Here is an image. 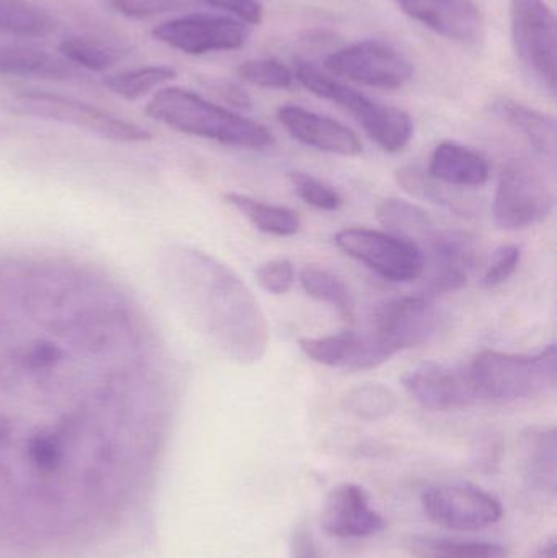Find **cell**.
Masks as SVG:
<instances>
[{"label": "cell", "instance_id": "74e56055", "mask_svg": "<svg viewBox=\"0 0 557 558\" xmlns=\"http://www.w3.org/2000/svg\"><path fill=\"white\" fill-rule=\"evenodd\" d=\"M291 558H323L310 527L298 526L291 536Z\"/></svg>", "mask_w": 557, "mask_h": 558}, {"label": "cell", "instance_id": "d6986e66", "mask_svg": "<svg viewBox=\"0 0 557 558\" xmlns=\"http://www.w3.org/2000/svg\"><path fill=\"white\" fill-rule=\"evenodd\" d=\"M522 472L529 488L555 497L557 487V433L555 426H532L520 438Z\"/></svg>", "mask_w": 557, "mask_h": 558}, {"label": "cell", "instance_id": "7402d4cb", "mask_svg": "<svg viewBox=\"0 0 557 558\" xmlns=\"http://www.w3.org/2000/svg\"><path fill=\"white\" fill-rule=\"evenodd\" d=\"M0 74L15 77L69 81L78 77V69L64 58L26 48V46H0Z\"/></svg>", "mask_w": 557, "mask_h": 558}, {"label": "cell", "instance_id": "44dd1931", "mask_svg": "<svg viewBox=\"0 0 557 558\" xmlns=\"http://www.w3.org/2000/svg\"><path fill=\"white\" fill-rule=\"evenodd\" d=\"M494 113L510 128L522 134L533 153L555 170L556 120L542 111L533 110L513 100H500L494 105Z\"/></svg>", "mask_w": 557, "mask_h": 558}, {"label": "cell", "instance_id": "8d00e7d4", "mask_svg": "<svg viewBox=\"0 0 557 558\" xmlns=\"http://www.w3.org/2000/svg\"><path fill=\"white\" fill-rule=\"evenodd\" d=\"M202 2L232 13L235 19L249 23V25H261L265 15L261 0H202Z\"/></svg>", "mask_w": 557, "mask_h": 558}, {"label": "cell", "instance_id": "ffe728a7", "mask_svg": "<svg viewBox=\"0 0 557 558\" xmlns=\"http://www.w3.org/2000/svg\"><path fill=\"white\" fill-rule=\"evenodd\" d=\"M428 173L451 186H483L489 182L491 167L476 150L447 141L435 147Z\"/></svg>", "mask_w": 557, "mask_h": 558}, {"label": "cell", "instance_id": "d590c367", "mask_svg": "<svg viewBox=\"0 0 557 558\" xmlns=\"http://www.w3.org/2000/svg\"><path fill=\"white\" fill-rule=\"evenodd\" d=\"M257 281L270 294H287L294 284V267L287 258L267 262L257 268Z\"/></svg>", "mask_w": 557, "mask_h": 558}, {"label": "cell", "instance_id": "8992f818", "mask_svg": "<svg viewBox=\"0 0 557 558\" xmlns=\"http://www.w3.org/2000/svg\"><path fill=\"white\" fill-rule=\"evenodd\" d=\"M334 241L343 254L388 281L411 282L424 275V252L408 239L373 229L347 228L337 232Z\"/></svg>", "mask_w": 557, "mask_h": 558}, {"label": "cell", "instance_id": "6da1fadb", "mask_svg": "<svg viewBox=\"0 0 557 558\" xmlns=\"http://www.w3.org/2000/svg\"><path fill=\"white\" fill-rule=\"evenodd\" d=\"M159 270L185 320L222 356L245 366L265 356L270 344L267 315L228 265L198 248L170 245Z\"/></svg>", "mask_w": 557, "mask_h": 558}, {"label": "cell", "instance_id": "836d02e7", "mask_svg": "<svg viewBox=\"0 0 557 558\" xmlns=\"http://www.w3.org/2000/svg\"><path fill=\"white\" fill-rule=\"evenodd\" d=\"M520 260H522V247L520 245L510 244L502 245L497 248L491 258V264L487 265L484 271L483 284L486 288H497L504 284L519 268Z\"/></svg>", "mask_w": 557, "mask_h": 558}, {"label": "cell", "instance_id": "d6a6232c", "mask_svg": "<svg viewBox=\"0 0 557 558\" xmlns=\"http://www.w3.org/2000/svg\"><path fill=\"white\" fill-rule=\"evenodd\" d=\"M290 182L296 195L313 208L320 211H337L342 206L340 193L310 173H290Z\"/></svg>", "mask_w": 557, "mask_h": 558}, {"label": "cell", "instance_id": "e0dca14e", "mask_svg": "<svg viewBox=\"0 0 557 558\" xmlns=\"http://www.w3.org/2000/svg\"><path fill=\"white\" fill-rule=\"evenodd\" d=\"M278 121L294 140L320 153L343 157L362 154L360 137L349 126L332 118L287 105L278 110Z\"/></svg>", "mask_w": 557, "mask_h": 558}, {"label": "cell", "instance_id": "277c9868", "mask_svg": "<svg viewBox=\"0 0 557 558\" xmlns=\"http://www.w3.org/2000/svg\"><path fill=\"white\" fill-rule=\"evenodd\" d=\"M294 78L311 94L349 111L385 153H401L411 143L414 124L405 111L372 100L306 62H298Z\"/></svg>", "mask_w": 557, "mask_h": 558}, {"label": "cell", "instance_id": "1f68e13d", "mask_svg": "<svg viewBox=\"0 0 557 558\" xmlns=\"http://www.w3.org/2000/svg\"><path fill=\"white\" fill-rule=\"evenodd\" d=\"M242 81L265 88H288L293 85L294 72L278 59H252L238 68Z\"/></svg>", "mask_w": 557, "mask_h": 558}, {"label": "cell", "instance_id": "f1b7e54d", "mask_svg": "<svg viewBox=\"0 0 557 558\" xmlns=\"http://www.w3.org/2000/svg\"><path fill=\"white\" fill-rule=\"evenodd\" d=\"M342 405L356 418L378 422V420L388 418L395 412L398 407V397L383 384H365L349 390L343 396Z\"/></svg>", "mask_w": 557, "mask_h": 558}, {"label": "cell", "instance_id": "ac0fdd59", "mask_svg": "<svg viewBox=\"0 0 557 558\" xmlns=\"http://www.w3.org/2000/svg\"><path fill=\"white\" fill-rule=\"evenodd\" d=\"M323 527L330 536L356 539L379 533L385 520L370 507L368 495L356 484L334 488L323 511Z\"/></svg>", "mask_w": 557, "mask_h": 558}, {"label": "cell", "instance_id": "4fadbf2b", "mask_svg": "<svg viewBox=\"0 0 557 558\" xmlns=\"http://www.w3.org/2000/svg\"><path fill=\"white\" fill-rule=\"evenodd\" d=\"M412 399L431 412H450L477 403L476 389L467 367L422 363L402 376Z\"/></svg>", "mask_w": 557, "mask_h": 558}, {"label": "cell", "instance_id": "7c38bea8", "mask_svg": "<svg viewBox=\"0 0 557 558\" xmlns=\"http://www.w3.org/2000/svg\"><path fill=\"white\" fill-rule=\"evenodd\" d=\"M422 507L434 523L453 531H481L502 518L499 500L470 484L435 485L422 494Z\"/></svg>", "mask_w": 557, "mask_h": 558}, {"label": "cell", "instance_id": "5bb4252c", "mask_svg": "<svg viewBox=\"0 0 557 558\" xmlns=\"http://www.w3.org/2000/svg\"><path fill=\"white\" fill-rule=\"evenodd\" d=\"M425 298H437L458 291L467 284L477 265V247L473 235L463 231H435L428 239Z\"/></svg>", "mask_w": 557, "mask_h": 558}, {"label": "cell", "instance_id": "cb8c5ba5", "mask_svg": "<svg viewBox=\"0 0 557 558\" xmlns=\"http://www.w3.org/2000/svg\"><path fill=\"white\" fill-rule=\"evenodd\" d=\"M376 218L392 235L408 239L419 245L435 234V225L428 213L405 199L388 198L376 209Z\"/></svg>", "mask_w": 557, "mask_h": 558}, {"label": "cell", "instance_id": "4316f807", "mask_svg": "<svg viewBox=\"0 0 557 558\" xmlns=\"http://www.w3.org/2000/svg\"><path fill=\"white\" fill-rule=\"evenodd\" d=\"M300 282L304 292L319 302L337 308L343 320L353 322L355 317V302L352 292L343 279L319 267H304L301 270Z\"/></svg>", "mask_w": 557, "mask_h": 558}, {"label": "cell", "instance_id": "ab89813d", "mask_svg": "<svg viewBox=\"0 0 557 558\" xmlns=\"http://www.w3.org/2000/svg\"><path fill=\"white\" fill-rule=\"evenodd\" d=\"M557 557V543L555 537L546 541L538 550V558H556Z\"/></svg>", "mask_w": 557, "mask_h": 558}, {"label": "cell", "instance_id": "30bf717a", "mask_svg": "<svg viewBox=\"0 0 557 558\" xmlns=\"http://www.w3.org/2000/svg\"><path fill=\"white\" fill-rule=\"evenodd\" d=\"M326 68L340 77L385 90L404 87L414 75V68L404 54L372 39L332 52L326 59Z\"/></svg>", "mask_w": 557, "mask_h": 558}, {"label": "cell", "instance_id": "3957f363", "mask_svg": "<svg viewBox=\"0 0 557 558\" xmlns=\"http://www.w3.org/2000/svg\"><path fill=\"white\" fill-rule=\"evenodd\" d=\"M468 369L477 402L535 399L556 387L557 348L549 344L535 354L483 350L473 357Z\"/></svg>", "mask_w": 557, "mask_h": 558}, {"label": "cell", "instance_id": "e575fe53", "mask_svg": "<svg viewBox=\"0 0 557 558\" xmlns=\"http://www.w3.org/2000/svg\"><path fill=\"white\" fill-rule=\"evenodd\" d=\"M111 9L130 19H150L185 9L189 0H108Z\"/></svg>", "mask_w": 557, "mask_h": 558}, {"label": "cell", "instance_id": "ba28073f", "mask_svg": "<svg viewBox=\"0 0 557 558\" xmlns=\"http://www.w3.org/2000/svg\"><path fill=\"white\" fill-rule=\"evenodd\" d=\"M512 39L517 54L540 84L556 94V16L546 0H512Z\"/></svg>", "mask_w": 557, "mask_h": 558}, {"label": "cell", "instance_id": "9c48e42d", "mask_svg": "<svg viewBox=\"0 0 557 558\" xmlns=\"http://www.w3.org/2000/svg\"><path fill=\"white\" fill-rule=\"evenodd\" d=\"M249 35V25L222 13H190L153 29L157 41L192 56L241 48Z\"/></svg>", "mask_w": 557, "mask_h": 558}, {"label": "cell", "instance_id": "5b68a950", "mask_svg": "<svg viewBox=\"0 0 557 558\" xmlns=\"http://www.w3.org/2000/svg\"><path fill=\"white\" fill-rule=\"evenodd\" d=\"M555 202V189L535 163L509 160L497 182L494 221L507 231L532 228L552 215Z\"/></svg>", "mask_w": 557, "mask_h": 558}, {"label": "cell", "instance_id": "f35d334b", "mask_svg": "<svg viewBox=\"0 0 557 558\" xmlns=\"http://www.w3.org/2000/svg\"><path fill=\"white\" fill-rule=\"evenodd\" d=\"M216 92L232 107L241 108V110L251 108V97L238 85L229 84V82H219V84H216Z\"/></svg>", "mask_w": 557, "mask_h": 558}, {"label": "cell", "instance_id": "d4e9b609", "mask_svg": "<svg viewBox=\"0 0 557 558\" xmlns=\"http://www.w3.org/2000/svg\"><path fill=\"white\" fill-rule=\"evenodd\" d=\"M405 550L417 558H506L507 550L499 544L476 541L444 539V537H411Z\"/></svg>", "mask_w": 557, "mask_h": 558}, {"label": "cell", "instance_id": "484cf974", "mask_svg": "<svg viewBox=\"0 0 557 558\" xmlns=\"http://www.w3.org/2000/svg\"><path fill=\"white\" fill-rule=\"evenodd\" d=\"M56 23L46 10L26 0H0V32L23 38H45Z\"/></svg>", "mask_w": 557, "mask_h": 558}, {"label": "cell", "instance_id": "2e32d148", "mask_svg": "<svg viewBox=\"0 0 557 558\" xmlns=\"http://www.w3.org/2000/svg\"><path fill=\"white\" fill-rule=\"evenodd\" d=\"M415 22L451 41L476 43L483 35V15L473 0H395Z\"/></svg>", "mask_w": 557, "mask_h": 558}, {"label": "cell", "instance_id": "f546056e", "mask_svg": "<svg viewBox=\"0 0 557 558\" xmlns=\"http://www.w3.org/2000/svg\"><path fill=\"white\" fill-rule=\"evenodd\" d=\"M59 52L65 61L71 62L75 68L94 72L108 71L118 61L117 51L97 39H64L59 45Z\"/></svg>", "mask_w": 557, "mask_h": 558}, {"label": "cell", "instance_id": "4dcf8cb0", "mask_svg": "<svg viewBox=\"0 0 557 558\" xmlns=\"http://www.w3.org/2000/svg\"><path fill=\"white\" fill-rule=\"evenodd\" d=\"M396 182L409 195L424 202L434 203V205L445 206V208L457 209L458 202L450 198L447 190L435 180L431 173L422 170L421 167L405 166L396 170Z\"/></svg>", "mask_w": 557, "mask_h": 558}, {"label": "cell", "instance_id": "8fae6325", "mask_svg": "<svg viewBox=\"0 0 557 558\" xmlns=\"http://www.w3.org/2000/svg\"><path fill=\"white\" fill-rule=\"evenodd\" d=\"M441 322V312L431 298L408 295L382 305L370 330L395 356L431 341L440 331Z\"/></svg>", "mask_w": 557, "mask_h": 558}, {"label": "cell", "instance_id": "52a82bcc", "mask_svg": "<svg viewBox=\"0 0 557 558\" xmlns=\"http://www.w3.org/2000/svg\"><path fill=\"white\" fill-rule=\"evenodd\" d=\"M13 110L28 117L82 128L88 133L114 143H144L150 140L149 131L133 121L123 120L84 101L59 97V95L43 94V92L19 95L13 100Z\"/></svg>", "mask_w": 557, "mask_h": 558}, {"label": "cell", "instance_id": "83f0119b", "mask_svg": "<svg viewBox=\"0 0 557 558\" xmlns=\"http://www.w3.org/2000/svg\"><path fill=\"white\" fill-rule=\"evenodd\" d=\"M177 77L175 69L169 65H144L131 71L118 72L105 78L108 90L124 100H140L154 88L162 87Z\"/></svg>", "mask_w": 557, "mask_h": 558}, {"label": "cell", "instance_id": "9a60e30c", "mask_svg": "<svg viewBox=\"0 0 557 558\" xmlns=\"http://www.w3.org/2000/svg\"><path fill=\"white\" fill-rule=\"evenodd\" d=\"M298 344L311 361L334 369H375L392 357L372 330L301 338Z\"/></svg>", "mask_w": 557, "mask_h": 558}, {"label": "cell", "instance_id": "603a6c76", "mask_svg": "<svg viewBox=\"0 0 557 558\" xmlns=\"http://www.w3.org/2000/svg\"><path fill=\"white\" fill-rule=\"evenodd\" d=\"M226 202L264 234L291 238L300 232L301 219L293 209L270 205L242 193H228Z\"/></svg>", "mask_w": 557, "mask_h": 558}, {"label": "cell", "instance_id": "7a4b0ae2", "mask_svg": "<svg viewBox=\"0 0 557 558\" xmlns=\"http://www.w3.org/2000/svg\"><path fill=\"white\" fill-rule=\"evenodd\" d=\"M153 120L189 134L241 149H265L274 136L264 124L219 107L185 88L167 87L157 92L146 107Z\"/></svg>", "mask_w": 557, "mask_h": 558}]
</instances>
